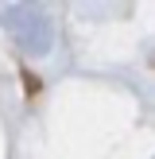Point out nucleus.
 Segmentation results:
<instances>
[{
	"label": "nucleus",
	"instance_id": "nucleus-1",
	"mask_svg": "<svg viewBox=\"0 0 155 159\" xmlns=\"http://www.w3.org/2000/svg\"><path fill=\"white\" fill-rule=\"evenodd\" d=\"M4 20L8 27L16 31L20 47L27 54H46L51 51V23H46V12L35 4H16V8H4Z\"/></svg>",
	"mask_w": 155,
	"mask_h": 159
}]
</instances>
